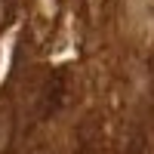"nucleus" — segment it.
I'll use <instances>...</instances> for the list:
<instances>
[]
</instances>
